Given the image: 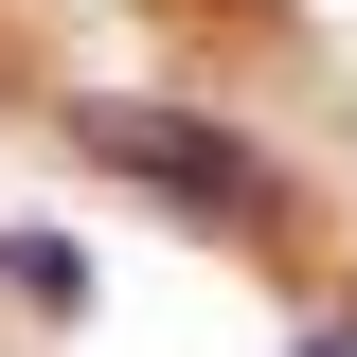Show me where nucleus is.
Listing matches in <instances>:
<instances>
[{
	"instance_id": "1",
	"label": "nucleus",
	"mask_w": 357,
	"mask_h": 357,
	"mask_svg": "<svg viewBox=\"0 0 357 357\" xmlns=\"http://www.w3.org/2000/svg\"><path fill=\"white\" fill-rule=\"evenodd\" d=\"M54 143H72V161H107L126 197H161V215L232 232V250H268V232L304 215V197H286V161H268L250 126H215V107H161V89H72V107H54Z\"/></svg>"
},
{
	"instance_id": "2",
	"label": "nucleus",
	"mask_w": 357,
	"mask_h": 357,
	"mask_svg": "<svg viewBox=\"0 0 357 357\" xmlns=\"http://www.w3.org/2000/svg\"><path fill=\"white\" fill-rule=\"evenodd\" d=\"M0 286H18L36 321H89V250H72V232H18V215H0Z\"/></svg>"
}]
</instances>
